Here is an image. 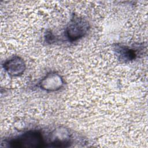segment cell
I'll return each mask as SVG.
<instances>
[{
  "mask_svg": "<svg viewBox=\"0 0 148 148\" xmlns=\"http://www.w3.org/2000/svg\"><path fill=\"white\" fill-rule=\"evenodd\" d=\"M88 29V24L83 18H73L66 28V35L71 41H75L82 38Z\"/></svg>",
  "mask_w": 148,
  "mask_h": 148,
  "instance_id": "obj_2",
  "label": "cell"
},
{
  "mask_svg": "<svg viewBox=\"0 0 148 148\" xmlns=\"http://www.w3.org/2000/svg\"><path fill=\"white\" fill-rule=\"evenodd\" d=\"M118 53L120 54V58H122L124 60H132L135 56V52H134L132 50L124 46L119 47Z\"/></svg>",
  "mask_w": 148,
  "mask_h": 148,
  "instance_id": "obj_5",
  "label": "cell"
},
{
  "mask_svg": "<svg viewBox=\"0 0 148 148\" xmlns=\"http://www.w3.org/2000/svg\"><path fill=\"white\" fill-rule=\"evenodd\" d=\"M40 87L46 90L53 91L59 90L63 85V80L61 77L56 73L47 74L41 81Z\"/></svg>",
  "mask_w": 148,
  "mask_h": 148,
  "instance_id": "obj_3",
  "label": "cell"
},
{
  "mask_svg": "<svg viewBox=\"0 0 148 148\" xmlns=\"http://www.w3.org/2000/svg\"><path fill=\"white\" fill-rule=\"evenodd\" d=\"M5 69L12 76L21 75L25 70V64L19 57H14L7 61L3 65Z\"/></svg>",
  "mask_w": 148,
  "mask_h": 148,
  "instance_id": "obj_4",
  "label": "cell"
},
{
  "mask_svg": "<svg viewBox=\"0 0 148 148\" xmlns=\"http://www.w3.org/2000/svg\"><path fill=\"white\" fill-rule=\"evenodd\" d=\"M8 144L14 147H41L46 146L41 134L35 131H29L18 137L10 140Z\"/></svg>",
  "mask_w": 148,
  "mask_h": 148,
  "instance_id": "obj_1",
  "label": "cell"
}]
</instances>
